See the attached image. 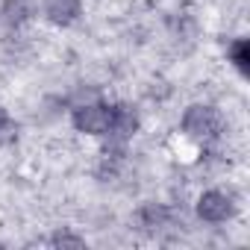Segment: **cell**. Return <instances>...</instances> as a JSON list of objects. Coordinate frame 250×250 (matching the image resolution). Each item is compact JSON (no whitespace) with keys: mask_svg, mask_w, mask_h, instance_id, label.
<instances>
[{"mask_svg":"<svg viewBox=\"0 0 250 250\" xmlns=\"http://www.w3.org/2000/svg\"><path fill=\"white\" fill-rule=\"evenodd\" d=\"M221 130H224V118H221V112H218L215 106H209V103H194V106H188L186 115H183V133H186L191 142H200V145L215 142V139L221 136Z\"/></svg>","mask_w":250,"mask_h":250,"instance_id":"cell-1","label":"cell"},{"mask_svg":"<svg viewBox=\"0 0 250 250\" xmlns=\"http://www.w3.org/2000/svg\"><path fill=\"white\" fill-rule=\"evenodd\" d=\"M74 127L85 136H103L109 133V124H112V103H80L71 112Z\"/></svg>","mask_w":250,"mask_h":250,"instance_id":"cell-2","label":"cell"},{"mask_svg":"<svg viewBox=\"0 0 250 250\" xmlns=\"http://www.w3.org/2000/svg\"><path fill=\"white\" fill-rule=\"evenodd\" d=\"M197 215H200L206 224H224V221H229V218L235 215V197L227 194V191L212 188V191L200 194V200H197Z\"/></svg>","mask_w":250,"mask_h":250,"instance_id":"cell-3","label":"cell"},{"mask_svg":"<svg viewBox=\"0 0 250 250\" xmlns=\"http://www.w3.org/2000/svg\"><path fill=\"white\" fill-rule=\"evenodd\" d=\"M139 130V115L136 109H130L127 103H112V124H109V133L106 139L115 147H124Z\"/></svg>","mask_w":250,"mask_h":250,"instance_id":"cell-4","label":"cell"},{"mask_svg":"<svg viewBox=\"0 0 250 250\" xmlns=\"http://www.w3.org/2000/svg\"><path fill=\"white\" fill-rule=\"evenodd\" d=\"M42 12L56 27H71L83 15V0H44Z\"/></svg>","mask_w":250,"mask_h":250,"instance_id":"cell-5","label":"cell"},{"mask_svg":"<svg viewBox=\"0 0 250 250\" xmlns=\"http://www.w3.org/2000/svg\"><path fill=\"white\" fill-rule=\"evenodd\" d=\"M33 15H36L33 0H6L3 9H0V18H3L6 27H21V24H27Z\"/></svg>","mask_w":250,"mask_h":250,"instance_id":"cell-6","label":"cell"},{"mask_svg":"<svg viewBox=\"0 0 250 250\" xmlns=\"http://www.w3.org/2000/svg\"><path fill=\"white\" fill-rule=\"evenodd\" d=\"M227 59L232 62V68L241 77H247L250 74V47H247V39H232L227 44Z\"/></svg>","mask_w":250,"mask_h":250,"instance_id":"cell-7","label":"cell"},{"mask_svg":"<svg viewBox=\"0 0 250 250\" xmlns=\"http://www.w3.org/2000/svg\"><path fill=\"white\" fill-rule=\"evenodd\" d=\"M6 130H12V118H9V112L0 106V136H3Z\"/></svg>","mask_w":250,"mask_h":250,"instance_id":"cell-8","label":"cell"},{"mask_svg":"<svg viewBox=\"0 0 250 250\" xmlns=\"http://www.w3.org/2000/svg\"><path fill=\"white\" fill-rule=\"evenodd\" d=\"M53 244H74V247H83V241L80 238H74V235H53Z\"/></svg>","mask_w":250,"mask_h":250,"instance_id":"cell-9","label":"cell"}]
</instances>
